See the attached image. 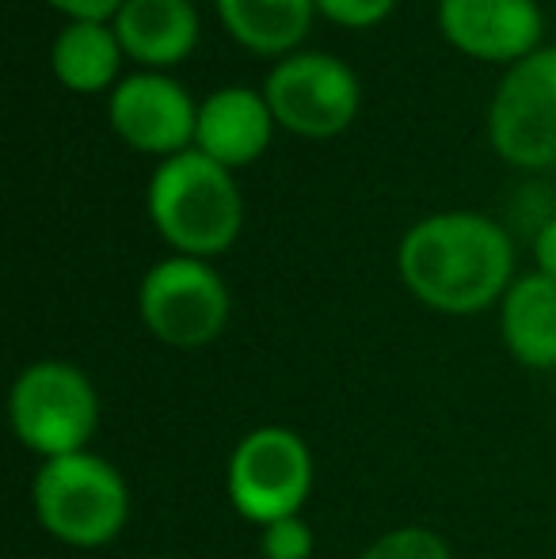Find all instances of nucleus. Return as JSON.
Instances as JSON below:
<instances>
[{"label":"nucleus","mask_w":556,"mask_h":559,"mask_svg":"<svg viewBox=\"0 0 556 559\" xmlns=\"http://www.w3.org/2000/svg\"><path fill=\"white\" fill-rule=\"evenodd\" d=\"M397 266L427 309L473 317L504 301L514 282V243L488 214L442 210L423 217L401 236Z\"/></svg>","instance_id":"f257e3e1"},{"label":"nucleus","mask_w":556,"mask_h":559,"mask_svg":"<svg viewBox=\"0 0 556 559\" xmlns=\"http://www.w3.org/2000/svg\"><path fill=\"white\" fill-rule=\"evenodd\" d=\"M149 217L179 255L206 259L233 248L245 225V199L225 164L202 148L164 156L149 179Z\"/></svg>","instance_id":"f03ea898"},{"label":"nucleus","mask_w":556,"mask_h":559,"mask_svg":"<svg viewBox=\"0 0 556 559\" xmlns=\"http://www.w3.org/2000/svg\"><path fill=\"white\" fill-rule=\"evenodd\" d=\"M38 525L69 548H104L130 522V487L111 461L69 453L43 461L31 484Z\"/></svg>","instance_id":"7ed1b4c3"},{"label":"nucleus","mask_w":556,"mask_h":559,"mask_svg":"<svg viewBox=\"0 0 556 559\" xmlns=\"http://www.w3.org/2000/svg\"><path fill=\"white\" fill-rule=\"evenodd\" d=\"M8 419L20 445L43 461L84 453L99 427V392L73 361H31L8 392Z\"/></svg>","instance_id":"20e7f679"},{"label":"nucleus","mask_w":556,"mask_h":559,"mask_svg":"<svg viewBox=\"0 0 556 559\" xmlns=\"http://www.w3.org/2000/svg\"><path fill=\"white\" fill-rule=\"evenodd\" d=\"M312 449L289 427H256L237 442L225 468V491L245 522L271 525L301 514L312 495Z\"/></svg>","instance_id":"39448f33"},{"label":"nucleus","mask_w":556,"mask_h":559,"mask_svg":"<svg viewBox=\"0 0 556 559\" xmlns=\"http://www.w3.org/2000/svg\"><path fill=\"white\" fill-rule=\"evenodd\" d=\"M138 312L149 335L164 346L199 350L229 324V289L206 259L171 255L145 271L138 286Z\"/></svg>","instance_id":"423d86ee"},{"label":"nucleus","mask_w":556,"mask_h":559,"mask_svg":"<svg viewBox=\"0 0 556 559\" xmlns=\"http://www.w3.org/2000/svg\"><path fill=\"white\" fill-rule=\"evenodd\" d=\"M488 133L519 168H556V46H537L507 69L488 107Z\"/></svg>","instance_id":"0eeeda50"},{"label":"nucleus","mask_w":556,"mask_h":559,"mask_svg":"<svg viewBox=\"0 0 556 559\" xmlns=\"http://www.w3.org/2000/svg\"><path fill=\"white\" fill-rule=\"evenodd\" d=\"M275 122L305 138H332L358 111V76L347 61L324 50L286 53L263 81Z\"/></svg>","instance_id":"6e6552de"},{"label":"nucleus","mask_w":556,"mask_h":559,"mask_svg":"<svg viewBox=\"0 0 556 559\" xmlns=\"http://www.w3.org/2000/svg\"><path fill=\"white\" fill-rule=\"evenodd\" d=\"M107 115L127 145L161 156H176L191 148L194 126H199V107L187 96V88L156 69L122 76L111 88Z\"/></svg>","instance_id":"1a4fd4ad"},{"label":"nucleus","mask_w":556,"mask_h":559,"mask_svg":"<svg viewBox=\"0 0 556 559\" xmlns=\"http://www.w3.org/2000/svg\"><path fill=\"white\" fill-rule=\"evenodd\" d=\"M438 27L461 53L481 61H522L542 43L537 0H438Z\"/></svg>","instance_id":"9d476101"},{"label":"nucleus","mask_w":556,"mask_h":559,"mask_svg":"<svg viewBox=\"0 0 556 559\" xmlns=\"http://www.w3.org/2000/svg\"><path fill=\"white\" fill-rule=\"evenodd\" d=\"M271 104L263 92H252L245 84L210 92L199 104V126H194V148L214 156L225 168L248 164L268 148L271 141Z\"/></svg>","instance_id":"9b49d317"},{"label":"nucleus","mask_w":556,"mask_h":559,"mask_svg":"<svg viewBox=\"0 0 556 559\" xmlns=\"http://www.w3.org/2000/svg\"><path fill=\"white\" fill-rule=\"evenodd\" d=\"M115 35L141 66H176L199 43V12L191 0H127L115 15Z\"/></svg>","instance_id":"f8f14e48"},{"label":"nucleus","mask_w":556,"mask_h":559,"mask_svg":"<svg viewBox=\"0 0 556 559\" xmlns=\"http://www.w3.org/2000/svg\"><path fill=\"white\" fill-rule=\"evenodd\" d=\"M499 332L514 361L556 369V278L542 271L514 278L499 301Z\"/></svg>","instance_id":"ddd939ff"},{"label":"nucleus","mask_w":556,"mask_h":559,"mask_svg":"<svg viewBox=\"0 0 556 559\" xmlns=\"http://www.w3.org/2000/svg\"><path fill=\"white\" fill-rule=\"evenodd\" d=\"M122 43L115 27L99 20H73L58 31L50 50V66L58 81L73 92H99L115 84L122 61Z\"/></svg>","instance_id":"4468645a"},{"label":"nucleus","mask_w":556,"mask_h":559,"mask_svg":"<svg viewBox=\"0 0 556 559\" xmlns=\"http://www.w3.org/2000/svg\"><path fill=\"white\" fill-rule=\"evenodd\" d=\"M317 0H217L225 27L256 53L294 50L305 38Z\"/></svg>","instance_id":"2eb2a0df"},{"label":"nucleus","mask_w":556,"mask_h":559,"mask_svg":"<svg viewBox=\"0 0 556 559\" xmlns=\"http://www.w3.org/2000/svg\"><path fill=\"white\" fill-rule=\"evenodd\" d=\"M358 559H453L450 545L427 525H401L366 545Z\"/></svg>","instance_id":"dca6fc26"},{"label":"nucleus","mask_w":556,"mask_h":559,"mask_svg":"<svg viewBox=\"0 0 556 559\" xmlns=\"http://www.w3.org/2000/svg\"><path fill=\"white\" fill-rule=\"evenodd\" d=\"M312 530L301 514L282 518L260 530V556L263 559H312Z\"/></svg>","instance_id":"f3484780"},{"label":"nucleus","mask_w":556,"mask_h":559,"mask_svg":"<svg viewBox=\"0 0 556 559\" xmlns=\"http://www.w3.org/2000/svg\"><path fill=\"white\" fill-rule=\"evenodd\" d=\"M397 0H317L324 15H332L343 27H370V23L386 20L393 12Z\"/></svg>","instance_id":"a211bd4d"},{"label":"nucleus","mask_w":556,"mask_h":559,"mask_svg":"<svg viewBox=\"0 0 556 559\" xmlns=\"http://www.w3.org/2000/svg\"><path fill=\"white\" fill-rule=\"evenodd\" d=\"M54 8H61L66 15H73V20H115L119 15V8L127 4V0H50Z\"/></svg>","instance_id":"6ab92c4d"},{"label":"nucleus","mask_w":556,"mask_h":559,"mask_svg":"<svg viewBox=\"0 0 556 559\" xmlns=\"http://www.w3.org/2000/svg\"><path fill=\"white\" fill-rule=\"evenodd\" d=\"M534 259H537V271L556 278V217H549L534 236Z\"/></svg>","instance_id":"aec40b11"}]
</instances>
